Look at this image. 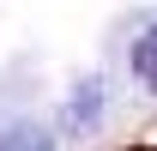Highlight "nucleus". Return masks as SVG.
I'll return each mask as SVG.
<instances>
[{"label":"nucleus","mask_w":157,"mask_h":151,"mask_svg":"<svg viewBox=\"0 0 157 151\" xmlns=\"http://www.w3.org/2000/svg\"><path fill=\"white\" fill-rule=\"evenodd\" d=\"M0 151H55V139H48L42 127H30V121H18V127L0 133Z\"/></svg>","instance_id":"f257e3e1"},{"label":"nucleus","mask_w":157,"mask_h":151,"mask_svg":"<svg viewBox=\"0 0 157 151\" xmlns=\"http://www.w3.org/2000/svg\"><path fill=\"white\" fill-rule=\"evenodd\" d=\"M133 73H139V79H145V85L157 91V24H151V30L133 42Z\"/></svg>","instance_id":"f03ea898"}]
</instances>
